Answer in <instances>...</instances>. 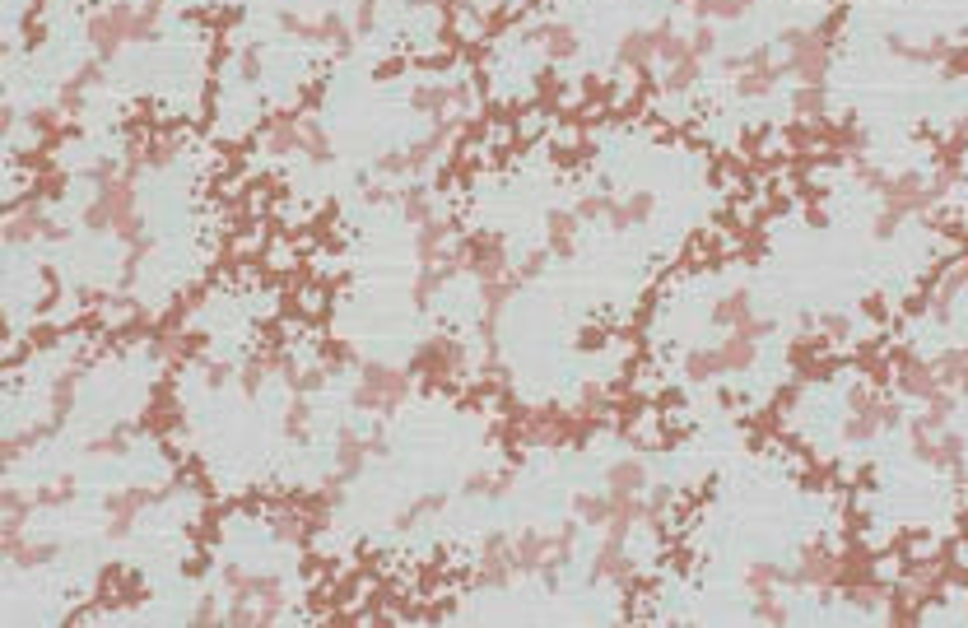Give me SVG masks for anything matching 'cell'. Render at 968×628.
Segmentation results:
<instances>
[{
	"label": "cell",
	"instance_id": "15",
	"mask_svg": "<svg viewBox=\"0 0 968 628\" xmlns=\"http://www.w3.org/2000/svg\"><path fill=\"white\" fill-rule=\"evenodd\" d=\"M70 498H75V484H70V480H61V484H56V489H42V494H38V503H42V508H66Z\"/></svg>",
	"mask_w": 968,
	"mask_h": 628
},
{
	"label": "cell",
	"instance_id": "2",
	"mask_svg": "<svg viewBox=\"0 0 968 628\" xmlns=\"http://www.w3.org/2000/svg\"><path fill=\"white\" fill-rule=\"evenodd\" d=\"M405 396H410V377L401 368H387V363H368L359 373V387H354L359 410H396Z\"/></svg>",
	"mask_w": 968,
	"mask_h": 628
},
{
	"label": "cell",
	"instance_id": "12",
	"mask_svg": "<svg viewBox=\"0 0 968 628\" xmlns=\"http://www.w3.org/2000/svg\"><path fill=\"white\" fill-rule=\"evenodd\" d=\"M70 89H80V94H84V89H98V84H103V61H98V56H94V61H84V66H75V70H70Z\"/></svg>",
	"mask_w": 968,
	"mask_h": 628
},
{
	"label": "cell",
	"instance_id": "10",
	"mask_svg": "<svg viewBox=\"0 0 968 628\" xmlns=\"http://www.w3.org/2000/svg\"><path fill=\"white\" fill-rule=\"evenodd\" d=\"M56 559V545L52 540H24L19 545V554H14V568H38V563H52Z\"/></svg>",
	"mask_w": 968,
	"mask_h": 628
},
{
	"label": "cell",
	"instance_id": "7",
	"mask_svg": "<svg viewBox=\"0 0 968 628\" xmlns=\"http://www.w3.org/2000/svg\"><path fill=\"white\" fill-rule=\"evenodd\" d=\"M396 205H401V214L410 224H429L433 219V196L424 187H401L396 191Z\"/></svg>",
	"mask_w": 968,
	"mask_h": 628
},
{
	"label": "cell",
	"instance_id": "6",
	"mask_svg": "<svg viewBox=\"0 0 968 628\" xmlns=\"http://www.w3.org/2000/svg\"><path fill=\"white\" fill-rule=\"evenodd\" d=\"M368 456H373L368 438H359L354 428H340V433H336V470L345 475V480H354V475H359Z\"/></svg>",
	"mask_w": 968,
	"mask_h": 628
},
{
	"label": "cell",
	"instance_id": "8",
	"mask_svg": "<svg viewBox=\"0 0 968 628\" xmlns=\"http://www.w3.org/2000/svg\"><path fill=\"white\" fill-rule=\"evenodd\" d=\"M33 503H38V498H24L14 484H5V489H0V526H24Z\"/></svg>",
	"mask_w": 968,
	"mask_h": 628
},
{
	"label": "cell",
	"instance_id": "14",
	"mask_svg": "<svg viewBox=\"0 0 968 628\" xmlns=\"http://www.w3.org/2000/svg\"><path fill=\"white\" fill-rule=\"evenodd\" d=\"M126 442H131V428H112V433L94 438L89 452H94V456H121V452H126Z\"/></svg>",
	"mask_w": 968,
	"mask_h": 628
},
{
	"label": "cell",
	"instance_id": "11",
	"mask_svg": "<svg viewBox=\"0 0 968 628\" xmlns=\"http://www.w3.org/2000/svg\"><path fill=\"white\" fill-rule=\"evenodd\" d=\"M275 535H280L284 545H298L308 535V512H280L275 517Z\"/></svg>",
	"mask_w": 968,
	"mask_h": 628
},
{
	"label": "cell",
	"instance_id": "16",
	"mask_svg": "<svg viewBox=\"0 0 968 628\" xmlns=\"http://www.w3.org/2000/svg\"><path fill=\"white\" fill-rule=\"evenodd\" d=\"M229 377H233L229 363H205V387H210V391H219L224 382H229Z\"/></svg>",
	"mask_w": 968,
	"mask_h": 628
},
{
	"label": "cell",
	"instance_id": "1",
	"mask_svg": "<svg viewBox=\"0 0 968 628\" xmlns=\"http://www.w3.org/2000/svg\"><path fill=\"white\" fill-rule=\"evenodd\" d=\"M140 0H112L103 5L98 14H89V24H84V38L94 47L98 61H112L121 47H131L135 33H140Z\"/></svg>",
	"mask_w": 968,
	"mask_h": 628
},
{
	"label": "cell",
	"instance_id": "5",
	"mask_svg": "<svg viewBox=\"0 0 968 628\" xmlns=\"http://www.w3.org/2000/svg\"><path fill=\"white\" fill-rule=\"evenodd\" d=\"M647 466L638 461V456H624V461H615V466L605 470V494L610 498H633V494H647Z\"/></svg>",
	"mask_w": 968,
	"mask_h": 628
},
{
	"label": "cell",
	"instance_id": "4",
	"mask_svg": "<svg viewBox=\"0 0 968 628\" xmlns=\"http://www.w3.org/2000/svg\"><path fill=\"white\" fill-rule=\"evenodd\" d=\"M159 494H149V489H121V494H112L108 498V540H126L131 535V526H135V517L149 508Z\"/></svg>",
	"mask_w": 968,
	"mask_h": 628
},
{
	"label": "cell",
	"instance_id": "13",
	"mask_svg": "<svg viewBox=\"0 0 968 628\" xmlns=\"http://www.w3.org/2000/svg\"><path fill=\"white\" fill-rule=\"evenodd\" d=\"M373 168L382 177H410V154L405 149H387V154H377Z\"/></svg>",
	"mask_w": 968,
	"mask_h": 628
},
{
	"label": "cell",
	"instance_id": "3",
	"mask_svg": "<svg viewBox=\"0 0 968 628\" xmlns=\"http://www.w3.org/2000/svg\"><path fill=\"white\" fill-rule=\"evenodd\" d=\"M38 238H66V228H56L52 219L38 210V201L14 205L10 219H5V242H10V247H28V242H38Z\"/></svg>",
	"mask_w": 968,
	"mask_h": 628
},
{
	"label": "cell",
	"instance_id": "9",
	"mask_svg": "<svg viewBox=\"0 0 968 628\" xmlns=\"http://www.w3.org/2000/svg\"><path fill=\"white\" fill-rule=\"evenodd\" d=\"M308 424H312V405L308 396H298L294 391V401H289V410H284V433L298 442H308Z\"/></svg>",
	"mask_w": 968,
	"mask_h": 628
}]
</instances>
